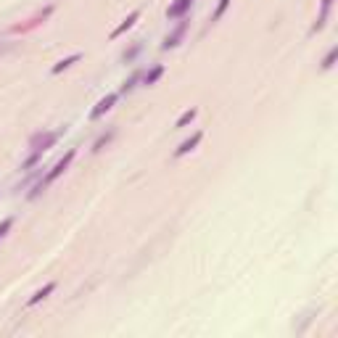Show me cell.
Wrapping results in <instances>:
<instances>
[{"label": "cell", "mask_w": 338, "mask_h": 338, "mask_svg": "<svg viewBox=\"0 0 338 338\" xmlns=\"http://www.w3.org/2000/svg\"><path fill=\"white\" fill-rule=\"evenodd\" d=\"M74 154H77L74 148H72V151H66V154H64V159H58V161H56V167H53V169H51L48 174H45V180H42V182L37 185V190H34L32 196H37V193H40L42 188H48V185H51L53 180H58V177H61V174H64L66 169H69V164H72V161H74Z\"/></svg>", "instance_id": "1"}, {"label": "cell", "mask_w": 338, "mask_h": 338, "mask_svg": "<svg viewBox=\"0 0 338 338\" xmlns=\"http://www.w3.org/2000/svg\"><path fill=\"white\" fill-rule=\"evenodd\" d=\"M116 98H119V92H109L106 98H101V101H98V106L90 111V119L95 122V119H101V116L106 114V111H111V109H114V103H116Z\"/></svg>", "instance_id": "2"}, {"label": "cell", "mask_w": 338, "mask_h": 338, "mask_svg": "<svg viewBox=\"0 0 338 338\" xmlns=\"http://www.w3.org/2000/svg\"><path fill=\"white\" fill-rule=\"evenodd\" d=\"M58 137H61V130H58V132H45V135H37V137L32 140V148H34V151H40V154H45L48 148H53V146H56Z\"/></svg>", "instance_id": "3"}, {"label": "cell", "mask_w": 338, "mask_h": 338, "mask_svg": "<svg viewBox=\"0 0 338 338\" xmlns=\"http://www.w3.org/2000/svg\"><path fill=\"white\" fill-rule=\"evenodd\" d=\"M190 3L193 0H174V3L169 6V11H167V16L169 19H180V16H185L190 11Z\"/></svg>", "instance_id": "4"}, {"label": "cell", "mask_w": 338, "mask_h": 338, "mask_svg": "<svg viewBox=\"0 0 338 338\" xmlns=\"http://www.w3.org/2000/svg\"><path fill=\"white\" fill-rule=\"evenodd\" d=\"M201 132H193L190 137H188V140H182L180 146H177V151H174V156H185V154H190V151L198 146V143H201Z\"/></svg>", "instance_id": "5"}, {"label": "cell", "mask_w": 338, "mask_h": 338, "mask_svg": "<svg viewBox=\"0 0 338 338\" xmlns=\"http://www.w3.org/2000/svg\"><path fill=\"white\" fill-rule=\"evenodd\" d=\"M137 19H140V11H132V14H130V16H127V19L122 21V24H119V27H116V29L111 32V40H116V37H119V34H124L127 29H132Z\"/></svg>", "instance_id": "6"}, {"label": "cell", "mask_w": 338, "mask_h": 338, "mask_svg": "<svg viewBox=\"0 0 338 338\" xmlns=\"http://www.w3.org/2000/svg\"><path fill=\"white\" fill-rule=\"evenodd\" d=\"M185 29H188V24L182 21V24H180V27L174 29V32L169 34V37L164 40V45H161V48H164V51H169V48H177V45H180V40H182V34H185Z\"/></svg>", "instance_id": "7"}, {"label": "cell", "mask_w": 338, "mask_h": 338, "mask_svg": "<svg viewBox=\"0 0 338 338\" xmlns=\"http://www.w3.org/2000/svg\"><path fill=\"white\" fill-rule=\"evenodd\" d=\"M53 291H56V283H48V285H42V288L37 291V294H34V296H32L29 301H27V304H29V307H34V304H40V301H42V299H48V296L53 294Z\"/></svg>", "instance_id": "8"}, {"label": "cell", "mask_w": 338, "mask_h": 338, "mask_svg": "<svg viewBox=\"0 0 338 338\" xmlns=\"http://www.w3.org/2000/svg\"><path fill=\"white\" fill-rule=\"evenodd\" d=\"M79 58H82V53H74V56H69V58H64V61H58L56 66H53V74H61L64 69H69V66H74Z\"/></svg>", "instance_id": "9"}, {"label": "cell", "mask_w": 338, "mask_h": 338, "mask_svg": "<svg viewBox=\"0 0 338 338\" xmlns=\"http://www.w3.org/2000/svg\"><path fill=\"white\" fill-rule=\"evenodd\" d=\"M330 6H333V0H322V8H320V19H317V24H314V32L325 27V21H328V14H330Z\"/></svg>", "instance_id": "10"}, {"label": "cell", "mask_w": 338, "mask_h": 338, "mask_svg": "<svg viewBox=\"0 0 338 338\" xmlns=\"http://www.w3.org/2000/svg\"><path fill=\"white\" fill-rule=\"evenodd\" d=\"M161 74H164V66H161V64H156V66L151 69V72H148L146 77H143V82H146V85H156Z\"/></svg>", "instance_id": "11"}, {"label": "cell", "mask_w": 338, "mask_h": 338, "mask_svg": "<svg viewBox=\"0 0 338 338\" xmlns=\"http://www.w3.org/2000/svg\"><path fill=\"white\" fill-rule=\"evenodd\" d=\"M196 114H198L196 109H190V111H185V114L180 116V119H177V124H174V127H177V130H180V127H188V124H190V122L196 119Z\"/></svg>", "instance_id": "12"}, {"label": "cell", "mask_w": 338, "mask_h": 338, "mask_svg": "<svg viewBox=\"0 0 338 338\" xmlns=\"http://www.w3.org/2000/svg\"><path fill=\"white\" fill-rule=\"evenodd\" d=\"M227 6H230V0H219L217 8H214V14H212V21H219V19H222L225 11H227Z\"/></svg>", "instance_id": "13"}, {"label": "cell", "mask_w": 338, "mask_h": 338, "mask_svg": "<svg viewBox=\"0 0 338 338\" xmlns=\"http://www.w3.org/2000/svg\"><path fill=\"white\" fill-rule=\"evenodd\" d=\"M335 58H338V48H330V51H328V56L322 58V69H330V66L335 64Z\"/></svg>", "instance_id": "14"}, {"label": "cell", "mask_w": 338, "mask_h": 338, "mask_svg": "<svg viewBox=\"0 0 338 338\" xmlns=\"http://www.w3.org/2000/svg\"><path fill=\"white\" fill-rule=\"evenodd\" d=\"M135 82H137V74H132V77H130V79H127V82H124V85H122V90H119V92H130V90H132V87H135Z\"/></svg>", "instance_id": "15"}, {"label": "cell", "mask_w": 338, "mask_h": 338, "mask_svg": "<svg viewBox=\"0 0 338 338\" xmlns=\"http://www.w3.org/2000/svg\"><path fill=\"white\" fill-rule=\"evenodd\" d=\"M11 225H14V219H11V217H8V219H3V222H0V238H3L6 232L11 230Z\"/></svg>", "instance_id": "16"}]
</instances>
